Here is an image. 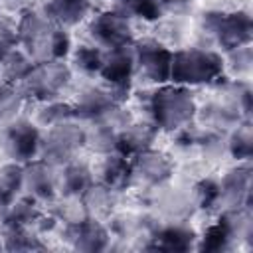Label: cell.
Masks as SVG:
<instances>
[{"instance_id": "5bb4252c", "label": "cell", "mask_w": 253, "mask_h": 253, "mask_svg": "<svg viewBox=\"0 0 253 253\" xmlns=\"http://www.w3.org/2000/svg\"><path fill=\"white\" fill-rule=\"evenodd\" d=\"M194 247H196V233L190 225H186L182 221L158 225L152 231V235L148 237V243L142 245V249L168 251V253H184Z\"/></svg>"}, {"instance_id": "7402d4cb", "label": "cell", "mask_w": 253, "mask_h": 253, "mask_svg": "<svg viewBox=\"0 0 253 253\" xmlns=\"http://www.w3.org/2000/svg\"><path fill=\"white\" fill-rule=\"evenodd\" d=\"M40 213L42 211L38 208V200L32 196H22L14 198V202L2 213L0 221L2 227H32Z\"/></svg>"}, {"instance_id": "4316f807", "label": "cell", "mask_w": 253, "mask_h": 253, "mask_svg": "<svg viewBox=\"0 0 253 253\" xmlns=\"http://www.w3.org/2000/svg\"><path fill=\"white\" fill-rule=\"evenodd\" d=\"M75 119V113H73V105L71 103H63V101H45L38 113H36V121L38 125L49 128L53 125H59V123H65V121H73Z\"/></svg>"}, {"instance_id": "9a60e30c", "label": "cell", "mask_w": 253, "mask_h": 253, "mask_svg": "<svg viewBox=\"0 0 253 253\" xmlns=\"http://www.w3.org/2000/svg\"><path fill=\"white\" fill-rule=\"evenodd\" d=\"M219 202L225 208H251V166L237 164L219 180Z\"/></svg>"}, {"instance_id": "ffe728a7", "label": "cell", "mask_w": 253, "mask_h": 253, "mask_svg": "<svg viewBox=\"0 0 253 253\" xmlns=\"http://www.w3.org/2000/svg\"><path fill=\"white\" fill-rule=\"evenodd\" d=\"M117 198H119V192L109 188L107 184L103 182H93L83 194H81V202L87 210V213L91 217H107L113 213L115 206H117Z\"/></svg>"}, {"instance_id": "83f0119b", "label": "cell", "mask_w": 253, "mask_h": 253, "mask_svg": "<svg viewBox=\"0 0 253 253\" xmlns=\"http://www.w3.org/2000/svg\"><path fill=\"white\" fill-rule=\"evenodd\" d=\"M192 204H194V198L190 194H184L180 190H170V192H164L160 194L158 198V206L160 210L172 217L174 221H178L180 217H186L190 211H192Z\"/></svg>"}, {"instance_id": "4fadbf2b", "label": "cell", "mask_w": 253, "mask_h": 253, "mask_svg": "<svg viewBox=\"0 0 253 253\" xmlns=\"http://www.w3.org/2000/svg\"><path fill=\"white\" fill-rule=\"evenodd\" d=\"M22 188L38 202H53L57 190V176L53 172V164L45 162L43 158H34L22 164Z\"/></svg>"}, {"instance_id": "8fae6325", "label": "cell", "mask_w": 253, "mask_h": 253, "mask_svg": "<svg viewBox=\"0 0 253 253\" xmlns=\"http://www.w3.org/2000/svg\"><path fill=\"white\" fill-rule=\"evenodd\" d=\"M174 174L172 160L158 150L146 148L130 158V184L162 188Z\"/></svg>"}, {"instance_id": "52a82bcc", "label": "cell", "mask_w": 253, "mask_h": 253, "mask_svg": "<svg viewBox=\"0 0 253 253\" xmlns=\"http://www.w3.org/2000/svg\"><path fill=\"white\" fill-rule=\"evenodd\" d=\"M89 38L93 40L95 45H101L105 49L113 47H125L132 45V26L128 22V16H125L121 10H105L99 12L91 22H89Z\"/></svg>"}, {"instance_id": "cb8c5ba5", "label": "cell", "mask_w": 253, "mask_h": 253, "mask_svg": "<svg viewBox=\"0 0 253 253\" xmlns=\"http://www.w3.org/2000/svg\"><path fill=\"white\" fill-rule=\"evenodd\" d=\"M2 245L6 251H43L47 249L30 227H2Z\"/></svg>"}, {"instance_id": "e0dca14e", "label": "cell", "mask_w": 253, "mask_h": 253, "mask_svg": "<svg viewBox=\"0 0 253 253\" xmlns=\"http://www.w3.org/2000/svg\"><path fill=\"white\" fill-rule=\"evenodd\" d=\"M93 184L91 168L81 160H69L61 166L57 176V190L65 198H81V194Z\"/></svg>"}, {"instance_id": "9c48e42d", "label": "cell", "mask_w": 253, "mask_h": 253, "mask_svg": "<svg viewBox=\"0 0 253 253\" xmlns=\"http://www.w3.org/2000/svg\"><path fill=\"white\" fill-rule=\"evenodd\" d=\"M132 55H134V67L138 69L140 77L158 85L170 81L172 51L164 43L156 40H140L134 43Z\"/></svg>"}, {"instance_id": "ac0fdd59", "label": "cell", "mask_w": 253, "mask_h": 253, "mask_svg": "<svg viewBox=\"0 0 253 253\" xmlns=\"http://www.w3.org/2000/svg\"><path fill=\"white\" fill-rule=\"evenodd\" d=\"M89 8L91 0H43V16L61 28L77 26Z\"/></svg>"}, {"instance_id": "3957f363", "label": "cell", "mask_w": 253, "mask_h": 253, "mask_svg": "<svg viewBox=\"0 0 253 253\" xmlns=\"http://www.w3.org/2000/svg\"><path fill=\"white\" fill-rule=\"evenodd\" d=\"M225 61L217 51L202 47H186L172 51L170 81L176 85H208L223 79Z\"/></svg>"}, {"instance_id": "7a4b0ae2", "label": "cell", "mask_w": 253, "mask_h": 253, "mask_svg": "<svg viewBox=\"0 0 253 253\" xmlns=\"http://www.w3.org/2000/svg\"><path fill=\"white\" fill-rule=\"evenodd\" d=\"M148 121L158 130L176 132L192 123L198 113L194 95L184 85H162L146 97Z\"/></svg>"}, {"instance_id": "74e56055", "label": "cell", "mask_w": 253, "mask_h": 253, "mask_svg": "<svg viewBox=\"0 0 253 253\" xmlns=\"http://www.w3.org/2000/svg\"><path fill=\"white\" fill-rule=\"evenodd\" d=\"M8 51H10V47H6V45L0 43V63H2V59H4V55H6Z\"/></svg>"}, {"instance_id": "4dcf8cb0", "label": "cell", "mask_w": 253, "mask_h": 253, "mask_svg": "<svg viewBox=\"0 0 253 253\" xmlns=\"http://www.w3.org/2000/svg\"><path fill=\"white\" fill-rule=\"evenodd\" d=\"M231 241L233 237L229 235V231L225 229V225L217 219L213 225H210L204 235L200 237V243L196 245L200 251H208V253H219V251H227L231 249Z\"/></svg>"}, {"instance_id": "44dd1931", "label": "cell", "mask_w": 253, "mask_h": 253, "mask_svg": "<svg viewBox=\"0 0 253 253\" xmlns=\"http://www.w3.org/2000/svg\"><path fill=\"white\" fill-rule=\"evenodd\" d=\"M202 119L210 128L221 130L227 126H235L239 121H243V115L239 107L229 97L223 95L221 101H213L202 109Z\"/></svg>"}, {"instance_id": "8992f818", "label": "cell", "mask_w": 253, "mask_h": 253, "mask_svg": "<svg viewBox=\"0 0 253 253\" xmlns=\"http://www.w3.org/2000/svg\"><path fill=\"white\" fill-rule=\"evenodd\" d=\"M85 146V128L73 121H65L47 128L40 140V154L53 166H63L73 160L79 148Z\"/></svg>"}, {"instance_id": "f1b7e54d", "label": "cell", "mask_w": 253, "mask_h": 253, "mask_svg": "<svg viewBox=\"0 0 253 253\" xmlns=\"http://www.w3.org/2000/svg\"><path fill=\"white\" fill-rule=\"evenodd\" d=\"M20 190H22V164L12 160L0 166V200L6 206H10Z\"/></svg>"}, {"instance_id": "836d02e7", "label": "cell", "mask_w": 253, "mask_h": 253, "mask_svg": "<svg viewBox=\"0 0 253 253\" xmlns=\"http://www.w3.org/2000/svg\"><path fill=\"white\" fill-rule=\"evenodd\" d=\"M194 204L202 210H213L219 204V182L213 178H202L192 188Z\"/></svg>"}, {"instance_id": "ba28073f", "label": "cell", "mask_w": 253, "mask_h": 253, "mask_svg": "<svg viewBox=\"0 0 253 253\" xmlns=\"http://www.w3.org/2000/svg\"><path fill=\"white\" fill-rule=\"evenodd\" d=\"M132 73H134L132 45L113 47L103 51V63H101L99 75L121 103L128 97Z\"/></svg>"}, {"instance_id": "d6986e66", "label": "cell", "mask_w": 253, "mask_h": 253, "mask_svg": "<svg viewBox=\"0 0 253 253\" xmlns=\"http://www.w3.org/2000/svg\"><path fill=\"white\" fill-rule=\"evenodd\" d=\"M97 174H99V182L121 192L126 186H130V158H126L119 152L103 154Z\"/></svg>"}, {"instance_id": "f546056e", "label": "cell", "mask_w": 253, "mask_h": 253, "mask_svg": "<svg viewBox=\"0 0 253 253\" xmlns=\"http://www.w3.org/2000/svg\"><path fill=\"white\" fill-rule=\"evenodd\" d=\"M162 2L160 0H119L117 10L125 16H134L144 22H154L162 16Z\"/></svg>"}, {"instance_id": "e575fe53", "label": "cell", "mask_w": 253, "mask_h": 253, "mask_svg": "<svg viewBox=\"0 0 253 253\" xmlns=\"http://www.w3.org/2000/svg\"><path fill=\"white\" fill-rule=\"evenodd\" d=\"M51 213H53V215L57 217V221H61V223L79 221V219H83V217L89 215L87 210H85V206H83V202H81V198H65V196H63V202H59V204L53 208Z\"/></svg>"}, {"instance_id": "5b68a950", "label": "cell", "mask_w": 253, "mask_h": 253, "mask_svg": "<svg viewBox=\"0 0 253 253\" xmlns=\"http://www.w3.org/2000/svg\"><path fill=\"white\" fill-rule=\"evenodd\" d=\"M71 81V69L63 59L38 61L34 63L28 77L22 81V93L30 95L36 101H53Z\"/></svg>"}, {"instance_id": "8d00e7d4", "label": "cell", "mask_w": 253, "mask_h": 253, "mask_svg": "<svg viewBox=\"0 0 253 253\" xmlns=\"http://www.w3.org/2000/svg\"><path fill=\"white\" fill-rule=\"evenodd\" d=\"M162 6H182V4H188L192 0H160Z\"/></svg>"}, {"instance_id": "d6a6232c", "label": "cell", "mask_w": 253, "mask_h": 253, "mask_svg": "<svg viewBox=\"0 0 253 253\" xmlns=\"http://www.w3.org/2000/svg\"><path fill=\"white\" fill-rule=\"evenodd\" d=\"M101 63H103V49L97 47L95 43L93 45H77L73 49V65L87 73V75H93V73H99L101 69Z\"/></svg>"}, {"instance_id": "7c38bea8", "label": "cell", "mask_w": 253, "mask_h": 253, "mask_svg": "<svg viewBox=\"0 0 253 253\" xmlns=\"http://www.w3.org/2000/svg\"><path fill=\"white\" fill-rule=\"evenodd\" d=\"M61 239L65 243H69L73 249H77V251L95 253V251H103V249L109 247L111 233L97 217L87 215V217H83L79 221L63 223Z\"/></svg>"}, {"instance_id": "2e32d148", "label": "cell", "mask_w": 253, "mask_h": 253, "mask_svg": "<svg viewBox=\"0 0 253 253\" xmlns=\"http://www.w3.org/2000/svg\"><path fill=\"white\" fill-rule=\"evenodd\" d=\"M158 128L150 123V121H128L125 126H121L117 130V148L115 152L132 158L134 154L152 148V142L156 138Z\"/></svg>"}, {"instance_id": "603a6c76", "label": "cell", "mask_w": 253, "mask_h": 253, "mask_svg": "<svg viewBox=\"0 0 253 253\" xmlns=\"http://www.w3.org/2000/svg\"><path fill=\"white\" fill-rule=\"evenodd\" d=\"M34 63H36V61H34L26 51H20V49H16V47L10 49V51L4 55L2 63H0L2 81L12 83V85L22 83V81L28 77V73L32 71Z\"/></svg>"}, {"instance_id": "484cf974", "label": "cell", "mask_w": 253, "mask_h": 253, "mask_svg": "<svg viewBox=\"0 0 253 253\" xmlns=\"http://www.w3.org/2000/svg\"><path fill=\"white\" fill-rule=\"evenodd\" d=\"M117 126L109 123H93L89 130H85V146H89L97 154H111L117 148Z\"/></svg>"}, {"instance_id": "6da1fadb", "label": "cell", "mask_w": 253, "mask_h": 253, "mask_svg": "<svg viewBox=\"0 0 253 253\" xmlns=\"http://www.w3.org/2000/svg\"><path fill=\"white\" fill-rule=\"evenodd\" d=\"M16 34H18V43L36 63L65 59L71 53L69 34L61 26L45 18L43 14H38L36 10L22 12L16 24Z\"/></svg>"}, {"instance_id": "f35d334b", "label": "cell", "mask_w": 253, "mask_h": 253, "mask_svg": "<svg viewBox=\"0 0 253 253\" xmlns=\"http://www.w3.org/2000/svg\"><path fill=\"white\" fill-rule=\"evenodd\" d=\"M0 249H4V245H2V243H0Z\"/></svg>"}, {"instance_id": "d590c367", "label": "cell", "mask_w": 253, "mask_h": 253, "mask_svg": "<svg viewBox=\"0 0 253 253\" xmlns=\"http://www.w3.org/2000/svg\"><path fill=\"white\" fill-rule=\"evenodd\" d=\"M227 61L231 65V69L237 73V75H245L251 71V63H253V51H251V45H241V47H235V49H229L227 51Z\"/></svg>"}, {"instance_id": "d4e9b609", "label": "cell", "mask_w": 253, "mask_h": 253, "mask_svg": "<svg viewBox=\"0 0 253 253\" xmlns=\"http://www.w3.org/2000/svg\"><path fill=\"white\" fill-rule=\"evenodd\" d=\"M225 148L235 160L247 162L251 158V154H253V130H251V123L247 119H243L235 125L233 132L225 140Z\"/></svg>"}, {"instance_id": "277c9868", "label": "cell", "mask_w": 253, "mask_h": 253, "mask_svg": "<svg viewBox=\"0 0 253 253\" xmlns=\"http://www.w3.org/2000/svg\"><path fill=\"white\" fill-rule=\"evenodd\" d=\"M202 32L211 36L225 51L251 43L253 38V22L247 10L221 12L210 10L202 14Z\"/></svg>"}, {"instance_id": "1f68e13d", "label": "cell", "mask_w": 253, "mask_h": 253, "mask_svg": "<svg viewBox=\"0 0 253 253\" xmlns=\"http://www.w3.org/2000/svg\"><path fill=\"white\" fill-rule=\"evenodd\" d=\"M22 101H24L22 89H18L12 83L0 81V123H10L20 111Z\"/></svg>"}, {"instance_id": "30bf717a", "label": "cell", "mask_w": 253, "mask_h": 253, "mask_svg": "<svg viewBox=\"0 0 253 253\" xmlns=\"http://www.w3.org/2000/svg\"><path fill=\"white\" fill-rule=\"evenodd\" d=\"M40 140L38 125L28 119H12L4 128V150L14 162L34 160L40 154Z\"/></svg>"}]
</instances>
